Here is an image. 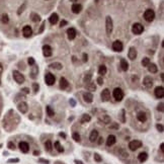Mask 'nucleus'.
I'll use <instances>...</instances> for the list:
<instances>
[{"instance_id":"obj_1","label":"nucleus","mask_w":164,"mask_h":164,"mask_svg":"<svg viewBox=\"0 0 164 164\" xmlns=\"http://www.w3.org/2000/svg\"><path fill=\"white\" fill-rule=\"evenodd\" d=\"M113 28H114V23H113V19L111 16L105 17V30H106V33L110 35L112 32H113Z\"/></svg>"},{"instance_id":"obj_2","label":"nucleus","mask_w":164,"mask_h":164,"mask_svg":"<svg viewBox=\"0 0 164 164\" xmlns=\"http://www.w3.org/2000/svg\"><path fill=\"white\" fill-rule=\"evenodd\" d=\"M113 96H114V98L116 101H121L122 99L124 98V92H123V90L120 87H116L113 91Z\"/></svg>"},{"instance_id":"obj_3","label":"nucleus","mask_w":164,"mask_h":164,"mask_svg":"<svg viewBox=\"0 0 164 164\" xmlns=\"http://www.w3.org/2000/svg\"><path fill=\"white\" fill-rule=\"evenodd\" d=\"M132 32H133V33H135V34H141V33L144 32V26H143L141 23L136 22V23H134L133 26H132Z\"/></svg>"},{"instance_id":"obj_4","label":"nucleus","mask_w":164,"mask_h":164,"mask_svg":"<svg viewBox=\"0 0 164 164\" xmlns=\"http://www.w3.org/2000/svg\"><path fill=\"white\" fill-rule=\"evenodd\" d=\"M154 18H155V12H154L152 9L145 10V12H144V19H145L146 21L151 22V21L154 20Z\"/></svg>"},{"instance_id":"obj_5","label":"nucleus","mask_w":164,"mask_h":164,"mask_svg":"<svg viewBox=\"0 0 164 164\" xmlns=\"http://www.w3.org/2000/svg\"><path fill=\"white\" fill-rule=\"evenodd\" d=\"M13 79L15 80V82H17L18 84H22L24 80H25V78H24V76H23V74H21L19 71H13Z\"/></svg>"},{"instance_id":"obj_6","label":"nucleus","mask_w":164,"mask_h":164,"mask_svg":"<svg viewBox=\"0 0 164 164\" xmlns=\"http://www.w3.org/2000/svg\"><path fill=\"white\" fill-rule=\"evenodd\" d=\"M141 147H142V142L139 141V140H134V141H131L129 143V149L131 151H136Z\"/></svg>"},{"instance_id":"obj_7","label":"nucleus","mask_w":164,"mask_h":164,"mask_svg":"<svg viewBox=\"0 0 164 164\" xmlns=\"http://www.w3.org/2000/svg\"><path fill=\"white\" fill-rule=\"evenodd\" d=\"M17 110L21 113V114H26L28 111H29V105L26 102L22 101V102H19L18 105H17Z\"/></svg>"},{"instance_id":"obj_8","label":"nucleus","mask_w":164,"mask_h":164,"mask_svg":"<svg viewBox=\"0 0 164 164\" xmlns=\"http://www.w3.org/2000/svg\"><path fill=\"white\" fill-rule=\"evenodd\" d=\"M100 97H101V100L102 101H108L110 98H111V91L110 89L105 88L101 91V94H100Z\"/></svg>"},{"instance_id":"obj_9","label":"nucleus","mask_w":164,"mask_h":164,"mask_svg":"<svg viewBox=\"0 0 164 164\" xmlns=\"http://www.w3.org/2000/svg\"><path fill=\"white\" fill-rule=\"evenodd\" d=\"M45 81L47 83V85H53L55 81H56V78H55V76L52 74V73H47L46 75H45Z\"/></svg>"},{"instance_id":"obj_10","label":"nucleus","mask_w":164,"mask_h":164,"mask_svg":"<svg viewBox=\"0 0 164 164\" xmlns=\"http://www.w3.org/2000/svg\"><path fill=\"white\" fill-rule=\"evenodd\" d=\"M154 94L157 98H162L164 96V88L162 86H157L154 90Z\"/></svg>"},{"instance_id":"obj_11","label":"nucleus","mask_w":164,"mask_h":164,"mask_svg":"<svg viewBox=\"0 0 164 164\" xmlns=\"http://www.w3.org/2000/svg\"><path fill=\"white\" fill-rule=\"evenodd\" d=\"M124 49V46H123V43L121 41H115L113 43V50L115 52H122Z\"/></svg>"},{"instance_id":"obj_12","label":"nucleus","mask_w":164,"mask_h":164,"mask_svg":"<svg viewBox=\"0 0 164 164\" xmlns=\"http://www.w3.org/2000/svg\"><path fill=\"white\" fill-rule=\"evenodd\" d=\"M22 33H23L24 38H30L33 34V30H32V28L30 25H25L22 29Z\"/></svg>"},{"instance_id":"obj_13","label":"nucleus","mask_w":164,"mask_h":164,"mask_svg":"<svg viewBox=\"0 0 164 164\" xmlns=\"http://www.w3.org/2000/svg\"><path fill=\"white\" fill-rule=\"evenodd\" d=\"M18 147H19L20 151L22 153H28L30 151V146H29V144L26 142H20L19 145H18Z\"/></svg>"},{"instance_id":"obj_14","label":"nucleus","mask_w":164,"mask_h":164,"mask_svg":"<svg viewBox=\"0 0 164 164\" xmlns=\"http://www.w3.org/2000/svg\"><path fill=\"white\" fill-rule=\"evenodd\" d=\"M115 142H116V139H115V136L114 135H110L106 139V146L107 147H111L113 145H115Z\"/></svg>"},{"instance_id":"obj_15","label":"nucleus","mask_w":164,"mask_h":164,"mask_svg":"<svg viewBox=\"0 0 164 164\" xmlns=\"http://www.w3.org/2000/svg\"><path fill=\"white\" fill-rule=\"evenodd\" d=\"M52 53H53V51H52V48L50 47L49 45H46V46L43 47V54H44L45 57L52 56Z\"/></svg>"},{"instance_id":"obj_16","label":"nucleus","mask_w":164,"mask_h":164,"mask_svg":"<svg viewBox=\"0 0 164 164\" xmlns=\"http://www.w3.org/2000/svg\"><path fill=\"white\" fill-rule=\"evenodd\" d=\"M143 84L147 87V88H151L152 85H153V79L150 77V76H146L143 80Z\"/></svg>"},{"instance_id":"obj_17","label":"nucleus","mask_w":164,"mask_h":164,"mask_svg":"<svg viewBox=\"0 0 164 164\" xmlns=\"http://www.w3.org/2000/svg\"><path fill=\"white\" fill-rule=\"evenodd\" d=\"M76 30L73 29V28H70L68 31H67V35H68V39L69 40H74L75 37H76Z\"/></svg>"},{"instance_id":"obj_18","label":"nucleus","mask_w":164,"mask_h":164,"mask_svg":"<svg viewBox=\"0 0 164 164\" xmlns=\"http://www.w3.org/2000/svg\"><path fill=\"white\" fill-rule=\"evenodd\" d=\"M128 57L130 58V60H135L136 57H137V50L135 49L134 47H131L129 50V53H128Z\"/></svg>"},{"instance_id":"obj_19","label":"nucleus","mask_w":164,"mask_h":164,"mask_svg":"<svg viewBox=\"0 0 164 164\" xmlns=\"http://www.w3.org/2000/svg\"><path fill=\"white\" fill-rule=\"evenodd\" d=\"M71 9H72L73 13H76V14H78V13H79V12H80V11L82 10V5H81V4H78V3H74V4L72 5Z\"/></svg>"},{"instance_id":"obj_20","label":"nucleus","mask_w":164,"mask_h":164,"mask_svg":"<svg viewBox=\"0 0 164 164\" xmlns=\"http://www.w3.org/2000/svg\"><path fill=\"white\" fill-rule=\"evenodd\" d=\"M83 99H84L86 102L91 103V102L93 101V95H92V93H90V92H85V93H83Z\"/></svg>"},{"instance_id":"obj_21","label":"nucleus","mask_w":164,"mask_h":164,"mask_svg":"<svg viewBox=\"0 0 164 164\" xmlns=\"http://www.w3.org/2000/svg\"><path fill=\"white\" fill-rule=\"evenodd\" d=\"M97 138H98V131L93 130V131L90 133V135H89V140H90V142H95V141L97 140Z\"/></svg>"},{"instance_id":"obj_22","label":"nucleus","mask_w":164,"mask_h":164,"mask_svg":"<svg viewBox=\"0 0 164 164\" xmlns=\"http://www.w3.org/2000/svg\"><path fill=\"white\" fill-rule=\"evenodd\" d=\"M137 120H138L139 122H141V123H145V122L147 121V115H146L145 113H143V112H140V113L137 115Z\"/></svg>"},{"instance_id":"obj_23","label":"nucleus","mask_w":164,"mask_h":164,"mask_svg":"<svg viewBox=\"0 0 164 164\" xmlns=\"http://www.w3.org/2000/svg\"><path fill=\"white\" fill-rule=\"evenodd\" d=\"M99 122H102L103 124H110L111 123V116H108L107 115H103L101 116H99Z\"/></svg>"},{"instance_id":"obj_24","label":"nucleus","mask_w":164,"mask_h":164,"mask_svg":"<svg viewBox=\"0 0 164 164\" xmlns=\"http://www.w3.org/2000/svg\"><path fill=\"white\" fill-rule=\"evenodd\" d=\"M138 159H139V161L142 162V163L145 162L148 159V154L146 152H141V153L138 155Z\"/></svg>"},{"instance_id":"obj_25","label":"nucleus","mask_w":164,"mask_h":164,"mask_svg":"<svg viewBox=\"0 0 164 164\" xmlns=\"http://www.w3.org/2000/svg\"><path fill=\"white\" fill-rule=\"evenodd\" d=\"M58 19H59V16H58V14H57V13H53L49 18L51 24H56V23L58 22Z\"/></svg>"},{"instance_id":"obj_26","label":"nucleus","mask_w":164,"mask_h":164,"mask_svg":"<svg viewBox=\"0 0 164 164\" xmlns=\"http://www.w3.org/2000/svg\"><path fill=\"white\" fill-rule=\"evenodd\" d=\"M68 86H69V83L67 81V79L64 78V77H62V78L60 79V87H61L62 89H66Z\"/></svg>"},{"instance_id":"obj_27","label":"nucleus","mask_w":164,"mask_h":164,"mask_svg":"<svg viewBox=\"0 0 164 164\" xmlns=\"http://www.w3.org/2000/svg\"><path fill=\"white\" fill-rule=\"evenodd\" d=\"M148 70H149V72H150V73H157L158 68H157V66L155 65V64L150 63V64L148 65Z\"/></svg>"},{"instance_id":"obj_28","label":"nucleus","mask_w":164,"mask_h":164,"mask_svg":"<svg viewBox=\"0 0 164 164\" xmlns=\"http://www.w3.org/2000/svg\"><path fill=\"white\" fill-rule=\"evenodd\" d=\"M121 68L123 71H127L129 69V64L125 59H121Z\"/></svg>"},{"instance_id":"obj_29","label":"nucleus","mask_w":164,"mask_h":164,"mask_svg":"<svg viewBox=\"0 0 164 164\" xmlns=\"http://www.w3.org/2000/svg\"><path fill=\"white\" fill-rule=\"evenodd\" d=\"M106 72H107V69H106V67L104 65H100L98 68V74L100 76H103V75H105L106 74Z\"/></svg>"},{"instance_id":"obj_30","label":"nucleus","mask_w":164,"mask_h":164,"mask_svg":"<svg viewBox=\"0 0 164 164\" xmlns=\"http://www.w3.org/2000/svg\"><path fill=\"white\" fill-rule=\"evenodd\" d=\"M54 146H55L56 150H57L59 153H62V152L64 151V148L61 146V144H60V142H59V141H56V142H55V144H54Z\"/></svg>"},{"instance_id":"obj_31","label":"nucleus","mask_w":164,"mask_h":164,"mask_svg":"<svg viewBox=\"0 0 164 164\" xmlns=\"http://www.w3.org/2000/svg\"><path fill=\"white\" fill-rule=\"evenodd\" d=\"M90 120H91V117H90V115H83L81 117V123L82 124H85V123H88V122H90Z\"/></svg>"},{"instance_id":"obj_32","label":"nucleus","mask_w":164,"mask_h":164,"mask_svg":"<svg viewBox=\"0 0 164 164\" xmlns=\"http://www.w3.org/2000/svg\"><path fill=\"white\" fill-rule=\"evenodd\" d=\"M50 67L53 68V69H56V70H61L63 68V66H62L61 63H53V64L50 65Z\"/></svg>"},{"instance_id":"obj_33","label":"nucleus","mask_w":164,"mask_h":164,"mask_svg":"<svg viewBox=\"0 0 164 164\" xmlns=\"http://www.w3.org/2000/svg\"><path fill=\"white\" fill-rule=\"evenodd\" d=\"M0 19H1V22H2V23H7V22L9 21V17H8V15H7L6 13L2 14L1 17H0Z\"/></svg>"},{"instance_id":"obj_34","label":"nucleus","mask_w":164,"mask_h":164,"mask_svg":"<svg viewBox=\"0 0 164 164\" xmlns=\"http://www.w3.org/2000/svg\"><path fill=\"white\" fill-rule=\"evenodd\" d=\"M33 72L31 73V77L33 78V79H34L35 77H37V74H38V72H39V68L37 67V66H34V65H33Z\"/></svg>"},{"instance_id":"obj_35","label":"nucleus","mask_w":164,"mask_h":164,"mask_svg":"<svg viewBox=\"0 0 164 164\" xmlns=\"http://www.w3.org/2000/svg\"><path fill=\"white\" fill-rule=\"evenodd\" d=\"M40 19H41V17L39 14H37V13H32V20H33V22H38V21H40Z\"/></svg>"},{"instance_id":"obj_36","label":"nucleus","mask_w":164,"mask_h":164,"mask_svg":"<svg viewBox=\"0 0 164 164\" xmlns=\"http://www.w3.org/2000/svg\"><path fill=\"white\" fill-rule=\"evenodd\" d=\"M87 88H88V90H90V91H95L96 86L94 85V83L89 82V83H88V85H87Z\"/></svg>"},{"instance_id":"obj_37","label":"nucleus","mask_w":164,"mask_h":164,"mask_svg":"<svg viewBox=\"0 0 164 164\" xmlns=\"http://www.w3.org/2000/svg\"><path fill=\"white\" fill-rule=\"evenodd\" d=\"M151 62H150V59L149 58H143V60H142V66L143 67H148V65L150 64Z\"/></svg>"},{"instance_id":"obj_38","label":"nucleus","mask_w":164,"mask_h":164,"mask_svg":"<svg viewBox=\"0 0 164 164\" xmlns=\"http://www.w3.org/2000/svg\"><path fill=\"white\" fill-rule=\"evenodd\" d=\"M52 147H53V146H52V142H51L50 140H48V141L45 143V148H46V150L50 152V151L52 150Z\"/></svg>"},{"instance_id":"obj_39","label":"nucleus","mask_w":164,"mask_h":164,"mask_svg":"<svg viewBox=\"0 0 164 164\" xmlns=\"http://www.w3.org/2000/svg\"><path fill=\"white\" fill-rule=\"evenodd\" d=\"M72 138L74 139L75 142H80V135H79L78 133H73Z\"/></svg>"},{"instance_id":"obj_40","label":"nucleus","mask_w":164,"mask_h":164,"mask_svg":"<svg viewBox=\"0 0 164 164\" xmlns=\"http://www.w3.org/2000/svg\"><path fill=\"white\" fill-rule=\"evenodd\" d=\"M46 110H47V114H48L49 116H53V115H55V113H54V111L52 110V107H51V106H47V107H46Z\"/></svg>"},{"instance_id":"obj_41","label":"nucleus","mask_w":164,"mask_h":164,"mask_svg":"<svg viewBox=\"0 0 164 164\" xmlns=\"http://www.w3.org/2000/svg\"><path fill=\"white\" fill-rule=\"evenodd\" d=\"M25 6H26V3H23L19 8H18V10H17V14L19 15V14H21L22 12H23V10H24V8H25Z\"/></svg>"},{"instance_id":"obj_42","label":"nucleus","mask_w":164,"mask_h":164,"mask_svg":"<svg viewBox=\"0 0 164 164\" xmlns=\"http://www.w3.org/2000/svg\"><path fill=\"white\" fill-rule=\"evenodd\" d=\"M91 77H92V75L89 73V74H87V75H85L84 76V82L85 83H89L90 80H91Z\"/></svg>"},{"instance_id":"obj_43","label":"nucleus","mask_w":164,"mask_h":164,"mask_svg":"<svg viewBox=\"0 0 164 164\" xmlns=\"http://www.w3.org/2000/svg\"><path fill=\"white\" fill-rule=\"evenodd\" d=\"M94 160H95L96 162H101V161H102V158H101V156H100L99 154L95 153V154H94Z\"/></svg>"},{"instance_id":"obj_44","label":"nucleus","mask_w":164,"mask_h":164,"mask_svg":"<svg viewBox=\"0 0 164 164\" xmlns=\"http://www.w3.org/2000/svg\"><path fill=\"white\" fill-rule=\"evenodd\" d=\"M33 91H34V93H37V92L39 91V88H40V86H39V84H38V83H33Z\"/></svg>"},{"instance_id":"obj_45","label":"nucleus","mask_w":164,"mask_h":164,"mask_svg":"<svg viewBox=\"0 0 164 164\" xmlns=\"http://www.w3.org/2000/svg\"><path fill=\"white\" fill-rule=\"evenodd\" d=\"M18 162H19L18 158H12V159H9L7 161V163H18Z\"/></svg>"},{"instance_id":"obj_46","label":"nucleus","mask_w":164,"mask_h":164,"mask_svg":"<svg viewBox=\"0 0 164 164\" xmlns=\"http://www.w3.org/2000/svg\"><path fill=\"white\" fill-rule=\"evenodd\" d=\"M156 128H157V130L160 132V133H163L164 129H163V126H162L161 124H157V125H156Z\"/></svg>"},{"instance_id":"obj_47","label":"nucleus","mask_w":164,"mask_h":164,"mask_svg":"<svg viewBox=\"0 0 164 164\" xmlns=\"http://www.w3.org/2000/svg\"><path fill=\"white\" fill-rule=\"evenodd\" d=\"M7 146H8V148H9L10 150H15V149H16V148H15V145H14L12 142H8Z\"/></svg>"},{"instance_id":"obj_48","label":"nucleus","mask_w":164,"mask_h":164,"mask_svg":"<svg viewBox=\"0 0 164 164\" xmlns=\"http://www.w3.org/2000/svg\"><path fill=\"white\" fill-rule=\"evenodd\" d=\"M163 102H161L160 104H158V106H157V111H159V112H163Z\"/></svg>"},{"instance_id":"obj_49","label":"nucleus","mask_w":164,"mask_h":164,"mask_svg":"<svg viewBox=\"0 0 164 164\" xmlns=\"http://www.w3.org/2000/svg\"><path fill=\"white\" fill-rule=\"evenodd\" d=\"M121 117H122V122L125 123V111L124 110L121 111Z\"/></svg>"},{"instance_id":"obj_50","label":"nucleus","mask_w":164,"mask_h":164,"mask_svg":"<svg viewBox=\"0 0 164 164\" xmlns=\"http://www.w3.org/2000/svg\"><path fill=\"white\" fill-rule=\"evenodd\" d=\"M45 25H46V22L44 21V22L42 23V26H41V29L39 30V33H43V31H44V29H45Z\"/></svg>"},{"instance_id":"obj_51","label":"nucleus","mask_w":164,"mask_h":164,"mask_svg":"<svg viewBox=\"0 0 164 164\" xmlns=\"http://www.w3.org/2000/svg\"><path fill=\"white\" fill-rule=\"evenodd\" d=\"M28 62H29V64H30L31 66L34 65V59L32 58V57H31V58H29V61H28Z\"/></svg>"},{"instance_id":"obj_52","label":"nucleus","mask_w":164,"mask_h":164,"mask_svg":"<svg viewBox=\"0 0 164 164\" xmlns=\"http://www.w3.org/2000/svg\"><path fill=\"white\" fill-rule=\"evenodd\" d=\"M96 81L98 83V85H102V84H103V79H102V77H98Z\"/></svg>"},{"instance_id":"obj_53","label":"nucleus","mask_w":164,"mask_h":164,"mask_svg":"<svg viewBox=\"0 0 164 164\" xmlns=\"http://www.w3.org/2000/svg\"><path fill=\"white\" fill-rule=\"evenodd\" d=\"M87 60H88V56H87V54H83V62H87Z\"/></svg>"},{"instance_id":"obj_54","label":"nucleus","mask_w":164,"mask_h":164,"mask_svg":"<svg viewBox=\"0 0 164 164\" xmlns=\"http://www.w3.org/2000/svg\"><path fill=\"white\" fill-rule=\"evenodd\" d=\"M39 161H40V162H43V164H49L50 163L49 160H46V159H40Z\"/></svg>"},{"instance_id":"obj_55","label":"nucleus","mask_w":164,"mask_h":164,"mask_svg":"<svg viewBox=\"0 0 164 164\" xmlns=\"http://www.w3.org/2000/svg\"><path fill=\"white\" fill-rule=\"evenodd\" d=\"M66 24H67V21L66 20H62L61 22H60V26L62 28V26H65Z\"/></svg>"},{"instance_id":"obj_56","label":"nucleus","mask_w":164,"mask_h":164,"mask_svg":"<svg viewBox=\"0 0 164 164\" xmlns=\"http://www.w3.org/2000/svg\"><path fill=\"white\" fill-rule=\"evenodd\" d=\"M21 90H22L24 93H26V94H28V93H30V89H29V88H22Z\"/></svg>"},{"instance_id":"obj_57","label":"nucleus","mask_w":164,"mask_h":164,"mask_svg":"<svg viewBox=\"0 0 164 164\" xmlns=\"http://www.w3.org/2000/svg\"><path fill=\"white\" fill-rule=\"evenodd\" d=\"M98 145H101L102 143H103V138L102 137H100V138H98Z\"/></svg>"},{"instance_id":"obj_58","label":"nucleus","mask_w":164,"mask_h":164,"mask_svg":"<svg viewBox=\"0 0 164 164\" xmlns=\"http://www.w3.org/2000/svg\"><path fill=\"white\" fill-rule=\"evenodd\" d=\"M40 153H41L40 151H34V152H33V155H34V156H38V155H40Z\"/></svg>"},{"instance_id":"obj_59","label":"nucleus","mask_w":164,"mask_h":164,"mask_svg":"<svg viewBox=\"0 0 164 164\" xmlns=\"http://www.w3.org/2000/svg\"><path fill=\"white\" fill-rule=\"evenodd\" d=\"M74 162H75V164H83V162L80 161V160H75Z\"/></svg>"},{"instance_id":"obj_60","label":"nucleus","mask_w":164,"mask_h":164,"mask_svg":"<svg viewBox=\"0 0 164 164\" xmlns=\"http://www.w3.org/2000/svg\"><path fill=\"white\" fill-rule=\"evenodd\" d=\"M59 136H60V137H63V138H66V135L64 133H59Z\"/></svg>"},{"instance_id":"obj_61","label":"nucleus","mask_w":164,"mask_h":164,"mask_svg":"<svg viewBox=\"0 0 164 164\" xmlns=\"http://www.w3.org/2000/svg\"><path fill=\"white\" fill-rule=\"evenodd\" d=\"M160 149H161V151L164 152V144L163 143H161V145H160Z\"/></svg>"},{"instance_id":"obj_62","label":"nucleus","mask_w":164,"mask_h":164,"mask_svg":"<svg viewBox=\"0 0 164 164\" xmlns=\"http://www.w3.org/2000/svg\"><path fill=\"white\" fill-rule=\"evenodd\" d=\"M2 71H3V67H2V65H1V63H0V74L2 73Z\"/></svg>"},{"instance_id":"obj_63","label":"nucleus","mask_w":164,"mask_h":164,"mask_svg":"<svg viewBox=\"0 0 164 164\" xmlns=\"http://www.w3.org/2000/svg\"><path fill=\"white\" fill-rule=\"evenodd\" d=\"M70 1H72V2H76V1H78V0H70Z\"/></svg>"},{"instance_id":"obj_64","label":"nucleus","mask_w":164,"mask_h":164,"mask_svg":"<svg viewBox=\"0 0 164 164\" xmlns=\"http://www.w3.org/2000/svg\"><path fill=\"white\" fill-rule=\"evenodd\" d=\"M1 147H2V145H1V144H0V148H1Z\"/></svg>"}]
</instances>
